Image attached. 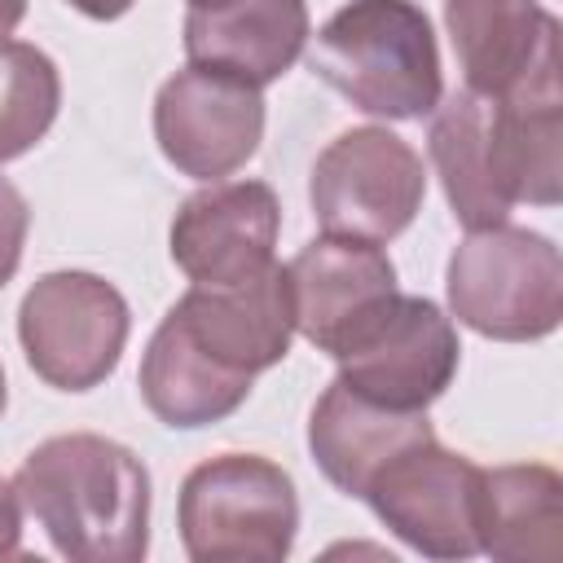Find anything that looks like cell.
Here are the masks:
<instances>
[{"instance_id":"1","label":"cell","mask_w":563,"mask_h":563,"mask_svg":"<svg viewBox=\"0 0 563 563\" xmlns=\"http://www.w3.org/2000/svg\"><path fill=\"white\" fill-rule=\"evenodd\" d=\"M13 488L62 559L141 563L150 550V471L119 440L48 435L22 457Z\"/></svg>"},{"instance_id":"2","label":"cell","mask_w":563,"mask_h":563,"mask_svg":"<svg viewBox=\"0 0 563 563\" xmlns=\"http://www.w3.org/2000/svg\"><path fill=\"white\" fill-rule=\"evenodd\" d=\"M308 70L374 119H422L440 106V48L413 0H352L312 35Z\"/></svg>"},{"instance_id":"3","label":"cell","mask_w":563,"mask_h":563,"mask_svg":"<svg viewBox=\"0 0 563 563\" xmlns=\"http://www.w3.org/2000/svg\"><path fill=\"white\" fill-rule=\"evenodd\" d=\"M449 312L484 339L532 343L563 321V260L545 233L471 229L444 268Z\"/></svg>"},{"instance_id":"4","label":"cell","mask_w":563,"mask_h":563,"mask_svg":"<svg viewBox=\"0 0 563 563\" xmlns=\"http://www.w3.org/2000/svg\"><path fill=\"white\" fill-rule=\"evenodd\" d=\"M176 528L194 563H282L295 545V479L260 453L198 462L176 501Z\"/></svg>"},{"instance_id":"5","label":"cell","mask_w":563,"mask_h":563,"mask_svg":"<svg viewBox=\"0 0 563 563\" xmlns=\"http://www.w3.org/2000/svg\"><path fill=\"white\" fill-rule=\"evenodd\" d=\"M308 198L321 233L383 246L422 211L427 172L405 136L387 128H347L317 154Z\"/></svg>"},{"instance_id":"6","label":"cell","mask_w":563,"mask_h":563,"mask_svg":"<svg viewBox=\"0 0 563 563\" xmlns=\"http://www.w3.org/2000/svg\"><path fill=\"white\" fill-rule=\"evenodd\" d=\"M132 330L128 299L97 273H44L18 308V343L26 365L57 391H92L123 356Z\"/></svg>"},{"instance_id":"7","label":"cell","mask_w":563,"mask_h":563,"mask_svg":"<svg viewBox=\"0 0 563 563\" xmlns=\"http://www.w3.org/2000/svg\"><path fill=\"white\" fill-rule=\"evenodd\" d=\"M154 141L180 176L224 180L264 141V97L229 70L189 62L154 97Z\"/></svg>"},{"instance_id":"8","label":"cell","mask_w":563,"mask_h":563,"mask_svg":"<svg viewBox=\"0 0 563 563\" xmlns=\"http://www.w3.org/2000/svg\"><path fill=\"white\" fill-rule=\"evenodd\" d=\"M339 383L387 409H427L457 374L462 343L440 303L396 295L339 356Z\"/></svg>"},{"instance_id":"9","label":"cell","mask_w":563,"mask_h":563,"mask_svg":"<svg viewBox=\"0 0 563 563\" xmlns=\"http://www.w3.org/2000/svg\"><path fill=\"white\" fill-rule=\"evenodd\" d=\"M475 493H479V466L444 444L422 440L391 457L361 501L378 515L383 528H391L405 545H413L427 559H471L479 554L475 541Z\"/></svg>"},{"instance_id":"10","label":"cell","mask_w":563,"mask_h":563,"mask_svg":"<svg viewBox=\"0 0 563 563\" xmlns=\"http://www.w3.org/2000/svg\"><path fill=\"white\" fill-rule=\"evenodd\" d=\"M286 286L295 330L330 356H339L400 295L396 264L383 246L334 233H321L286 264Z\"/></svg>"},{"instance_id":"11","label":"cell","mask_w":563,"mask_h":563,"mask_svg":"<svg viewBox=\"0 0 563 563\" xmlns=\"http://www.w3.org/2000/svg\"><path fill=\"white\" fill-rule=\"evenodd\" d=\"M282 229L277 194L264 180H207L172 216V260L198 286H229L273 264Z\"/></svg>"},{"instance_id":"12","label":"cell","mask_w":563,"mask_h":563,"mask_svg":"<svg viewBox=\"0 0 563 563\" xmlns=\"http://www.w3.org/2000/svg\"><path fill=\"white\" fill-rule=\"evenodd\" d=\"M176 330L211 356L220 369L255 378L286 361L290 334H295V312H290V286L286 268L268 264L264 273L229 286H189L172 312Z\"/></svg>"},{"instance_id":"13","label":"cell","mask_w":563,"mask_h":563,"mask_svg":"<svg viewBox=\"0 0 563 563\" xmlns=\"http://www.w3.org/2000/svg\"><path fill=\"white\" fill-rule=\"evenodd\" d=\"M563 53L541 62L523 84L488 97V154L501 198L554 207L563 185Z\"/></svg>"},{"instance_id":"14","label":"cell","mask_w":563,"mask_h":563,"mask_svg":"<svg viewBox=\"0 0 563 563\" xmlns=\"http://www.w3.org/2000/svg\"><path fill=\"white\" fill-rule=\"evenodd\" d=\"M308 48V0H207L185 13V57L255 88L282 79Z\"/></svg>"},{"instance_id":"15","label":"cell","mask_w":563,"mask_h":563,"mask_svg":"<svg viewBox=\"0 0 563 563\" xmlns=\"http://www.w3.org/2000/svg\"><path fill=\"white\" fill-rule=\"evenodd\" d=\"M431 435L435 431L427 422V409L374 405V400L356 396L352 387H343L339 378L321 391V400L312 405V418H308L312 462L347 497H365V488L391 457H400L405 449H413Z\"/></svg>"},{"instance_id":"16","label":"cell","mask_w":563,"mask_h":563,"mask_svg":"<svg viewBox=\"0 0 563 563\" xmlns=\"http://www.w3.org/2000/svg\"><path fill=\"white\" fill-rule=\"evenodd\" d=\"M444 26L479 97H501L523 84L541 62L559 57V22L541 0H444Z\"/></svg>"},{"instance_id":"17","label":"cell","mask_w":563,"mask_h":563,"mask_svg":"<svg viewBox=\"0 0 563 563\" xmlns=\"http://www.w3.org/2000/svg\"><path fill=\"white\" fill-rule=\"evenodd\" d=\"M475 541L501 563L563 559V479L554 466H479Z\"/></svg>"},{"instance_id":"18","label":"cell","mask_w":563,"mask_h":563,"mask_svg":"<svg viewBox=\"0 0 563 563\" xmlns=\"http://www.w3.org/2000/svg\"><path fill=\"white\" fill-rule=\"evenodd\" d=\"M136 383H141V400L150 405V413L180 431L211 427L251 396V378L229 374L211 356H202L176 330L172 317H163L158 330L150 334Z\"/></svg>"},{"instance_id":"19","label":"cell","mask_w":563,"mask_h":563,"mask_svg":"<svg viewBox=\"0 0 563 563\" xmlns=\"http://www.w3.org/2000/svg\"><path fill=\"white\" fill-rule=\"evenodd\" d=\"M427 150L440 172L444 198L453 216L466 224V233L506 224L510 202L493 180V154H488V97L462 88L444 106H435Z\"/></svg>"},{"instance_id":"20","label":"cell","mask_w":563,"mask_h":563,"mask_svg":"<svg viewBox=\"0 0 563 563\" xmlns=\"http://www.w3.org/2000/svg\"><path fill=\"white\" fill-rule=\"evenodd\" d=\"M62 75L53 57L26 40H0V163L22 158L53 128Z\"/></svg>"},{"instance_id":"21","label":"cell","mask_w":563,"mask_h":563,"mask_svg":"<svg viewBox=\"0 0 563 563\" xmlns=\"http://www.w3.org/2000/svg\"><path fill=\"white\" fill-rule=\"evenodd\" d=\"M26 229H31V207L22 198V189L0 176V286L18 273L22 264V246H26Z\"/></svg>"},{"instance_id":"22","label":"cell","mask_w":563,"mask_h":563,"mask_svg":"<svg viewBox=\"0 0 563 563\" xmlns=\"http://www.w3.org/2000/svg\"><path fill=\"white\" fill-rule=\"evenodd\" d=\"M22 541V501L9 479H0V559H13Z\"/></svg>"},{"instance_id":"23","label":"cell","mask_w":563,"mask_h":563,"mask_svg":"<svg viewBox=\"0 0 563 563\" xmlns=\"http://www.w3.org/2000/svg\"><path fill=\"white\" fill-rule=\"evenodd\" d=\"M70 9H79L84 18H92V22H114V18H123L136 0H66Z\"/></svg>"},{"instance_id":"24","label":"cell","mask_w":563,"mask_h":563,"mask_svg":"<svg viewBox=\"0 0 563 563\" xmlns=\"http://www.w3.org/2000/svg\"><path fill=\"white\" fill-rule=\"evenodd\" d=\"M22 13H26V0H0V40H9L18 31Z\"/></svg>"},{"instance_id":"25","label":"cell","mask_w":563,"mask_h":563,"mask_svg":"<svg viewBox=\"0 0 563 563\" xmlns=\"http://www.w3.org/2000/svg\"><path fill=\"white\" fill-rule=\"evenodd\" d=\"M4 405H9V383H4V365H0V413H4Z\"/></svg>"},{"instance_id":"26","label":"cell","mask_w":563,"mask_h":563,"mask_svg":"<svg viewBox=\"0 0 563 563\" xmlns=\"http://www.w3.org/2000/svg\"><path fill=\"white\" fill-rule=\"evenodd\" d=\"M189 4H207V0H189Z\"/></svg>"}]
</instances>
